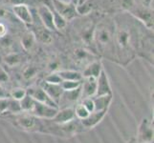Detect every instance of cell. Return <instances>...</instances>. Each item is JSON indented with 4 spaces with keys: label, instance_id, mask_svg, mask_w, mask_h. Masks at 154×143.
Here are the masks:
<instances>
[{
    "label": "cell",
    "instance_id": "obj_10",
    "mask_svg": "<svg viewBox=\"0 0 154 143\" xmlns=\"http://www.w3.org/2000/svg\"><path fill=\"white\" fill-rule=\"evenodd\" d=\"M12 10L14 16L17 17V19H19L26 26H32L34 24L33 14H32V12L27 4L14 5L12 7Z\"/></svg>",
    "mask_w": 154,
    "mask_h": 143
},
{
    "label": "cell",
    "instance_id": "obj_22",
    "mask_svg": "<svg viewBox=\"0 0 154 143\" xmlns=\"http://www.w3.org/2000/svg\"><path fill=\"white\" fill-rule=\"evenodd\" d=\"M62 67H63V61L61 59V57L56 55H51L48 58V60H47L46 65H45V69L48 73L60 72L63 70ZM48 73H47V75H48Z\"/></svg>",
    "mask_w": 154,
    "mask_h": 143
},
{
    "label": "cell",
    "instance_id": "obj_7",
    "mask_svg": "<svg viewBox=\"0 0 154 143\" xmlns=\"http://www.w3.org/2000/svg\"><path fill=\"white\" fill-rule=\"evenodd\" d=\"M134 139L140 143H153V122L150 119H142Z\"/></svg>",
    "mask_w": 154,
    "mask_h": 143
},
{
    "label": "cell",
    "instance_id": "obj_3",
    "mask_svg": "<svg viewBox=\"0 0 154 143\" xmlns=\"http://www.w3.org/2000/svg\"><path fill=\"white\" fill-rule=\"evenodd\" d=\"M2 118L9 121L15 128L21 131L43 134L44 118H36L35 115H32L30 114L23 112L4 115Z\"/></svg>",
    "mask_w": 154,
    "mask_h": 143
},
{
    "label": "cell",
    "instance_id": "obj_25",
    "mask_svg": "<svg viewBox=\"0 0 154 143\" xmlns=\"http://www.w3.org/2000/svg\"><path fill=\"white\" fill-rule=\"evenodd\" d=\"M26 94H27L26 89L22 87H14L13 89H10V98L17 100V101L22 100L26 97Z\"/></svg>",
    "mask_w": 154,
    "mask_h": 143
},
{
    "label": "cell",
    "instance_id": "obj_33",
    "mask_svg": "<svg viewBox=\"0 0 154 143\" xmlns=\"http://www.w3.org/2000/svg\"><path fill=\"white\" fill-rule=\"evenodd\" d=\"M79 0H71V3L74 5V6H77V5L79 4Z\"/></svg>",
    "mask_w": 154,
    "mask_h": 143
},
{
    "label": "cell",
    "instance_id": "obj_21",
    "mask_svg": "<svg viewBox=\"0 0 154 143\" xmlns=\"http://www.w3.org/2000/svg\"><path fill=\"white\" fill-rule=\"evenodd\" d=\"M103 63L100 59H97L91 62L88 66H86L82 72V77H95L98 78L100 72L103 71Z\"/></svg>",
    "mask_w": 154,
    "mask_h": 143
},
{
    "label": "cell",
    "instance_id": "obj_11",
    "mask_svg": "<svg viewBox=\"0 0 154 143\" xmlns=\"http://www.w3.org/2000/svg\"><path fill=\"white\" fill-rule=\"evenodd\" d=\"M20 45L25 52L34 55L38 50V41H36L32 31H27L20 36Z\"/></svg>",
    "mask_w": 154,
    "mask_h": 143
},
{
    "label": "cell",
    "instance_id": "obj_31",
    "mask_svg": "<svg viewBox=\"0 0 154 143\" xmlns=\"http://www.w3.org/2000/svg\"><path fill=\"white\" fill-rule=\"evenodd\" d=\"M4 3H8V4H12L14 5H18V4H26L25 1L26 0H1Z\"/></svg>",
    "mask_w": 154,
    "mask_h": 143
},
{
    "label": "cell",
    "instance_id": "obj_6",
    "mask_svg": "<svg viewBox=\"0 0 154 143\" xmlns=\"http://www.w3.org/2000/svg\"><path fill=\"white\" fill-rule=\"evenodd\" d=\"M41 73V68L35 63H30L21 67L20 72V81L26 84L28 87L34 85V82L38 78Z\"/></svg>",
    "mask_w": 154,
    "mask_h": 143
},
{
    "label": "cell",
    "instance_id": "obj_24",
    "mask_svg": "<svg viewBox=\"0 0 154 143\" xmlns=\"http://www.w3.org/2000/svg\"><path fill=\"white\" fill-rule=\"evenodd\" d=\"M92 10H93V3L91 0H87V1L76 6L77 14L83 15V16L84 15H88L92 12Z\"/></svg>",
    "mask_w": 154,
    "mask_h": 143
},
{
    "label": "cell",
    "instance_id": "obj_36",
    "mask_svg": "<svg viewBox=\"0 0 154 143\" xmlns=\"http://www.w3.org/2000/svg\"><path fill=\"white\" fill-rule=\"evenodd\" d=\"M85 1H87V0H79V4H78V5H79V4H82V3H83V2H85Z\"/></svg>",
    "mask_w": 154,
    "mask_h": 143
},
{
    "label": "cell",
    "instance_id": "obj_15",
    "mask_svg": "<svg viewBox=\"0 0 154 143\" xmlns=\"http://www.w3.org/2000/svg\"><path fill=\"white\" fill-rule=\"evenodd\" d=\"M106 113H107V110L98 111V112H92V113L89 114V115L86 118L79 120V122H81L84 132L94 128L95 126H97L105 116Z\"/></svg>",
    "mask_w": 154,
    "mask_h": 143
},
{
    "label": "cell",
    "instance_id": "obj_32",
    "mask_svg": "<svg viewBox=\"0 0 154 143\" xmlns=\"http://www.w3.org/2000/svg\"><path fill=\"white\" fill-rule=\"evenodd\" d=\"M152 2H153V0H144V1H143V6L147 7V8H151Z\"/></svg>",
    "mask_w": 154,
    "mask_h": 143
},
{
    "label": "cell",
    "instance_id": "obj_2",
    "mask_svg": "<svg viewBox=\"0 0 154 143\" xmlns=\"http://www.w3.org/2000/svg\"><path fill=\"white\" fill-rule=\"evenodd\" d=\"M115 23L112 19L106 18L95 26L93 44L96 54L100 57H104L116 62L114 49Z\"/></svg>",
    "mask_w": 154,
    "mask_h": 143
},
{
    "label": "cell",
    "instance_id": "obj_13",
    "mask_svg": "<svg viewBox=\"0 0 154 143\" xmlns=\"http://www.w3.org/2000/svg\"><path fill=\"white\" fill-rule=\"evenodd\" d=\"M36 13H38V16L40 20L41 24L43 25L46 29H48L51 31H56L54 20H53V15L48 7H46L45 5L41 4L36 8Z\"/></svg>",
    "mask_w": 154,
    "mask_h": 143
},
{
    "label": "cell",
    "instance_id": "obj_1",
    "mask_svg": "<svg viewBox=\"0 0 154 143\" xmlns=\"http://www.w3.org/2000/svg\"><path fill=\"white\" fill-rule=\"evenodd\" d=\"M114 49L116 63L123 67H127L135 59L141 34L134 29V26L120 21L118 18L114 20Z\"/></svg>",
    "mask_w": 154,
    "mask_h": 143
},
{
    "label": "cell",
    "instance_id": "obj_9",
    "mask_svg": "<svg viewBox=\"0 0 154 143\" xmlns=\"http://www.w3.org/2000/svg\"><path fill=\"white\" fill-rule=\"evenodd\" d=\"M52 3L57 12L66 21H70L77 16L76 7L72 3L62 2L60 0H52Z\"/></svg>",
    "mask_w": 154,
    "mask_h": 143
},
{
    "label": "cell",
    "instance_id": "obj_12",
    "mask_svg": "<svg viewBox=\"0 0 154 143\" xmlns=\"http://www.w3.org/2000/svg\"><path fill=\"white\" fill-rule=\"evenodd\" d=\"M97 92V78L83 77L81 84V100L95 97Z\"/></svg>",
    "mask_w": 154,
    "mask_h": 143
},
{
    "label": "cell",
    "instance_id": "obj_18",
    "mask_svg": "<svg viewBox=\"0 0 154 143\" xmlns=\"http://www.w3.org/2000/svg\"><path fill=\"white\" fill-rule=\"evenodd\" d=\"M109 94H112V91H111L108 77L106 76L105 71L103 69L99 77L97 78V92L95 97H103V95Z\"/></svg>",
    "mask_w": 154,
    "mask_h": 143
},
{
    "label": "cell",
    "instance_id": "obj_23",
    "mask_svg": "<svg viewBox=\"0 0 154 143\" xmlns=\"http://www.w3.org/2000/svg\"><path fill=\"white\" fill-rule=\"evenodd\" d=\"M57 75L60 76L62 81H82V75L79 71L72 70V69H64L60 72H57Z\"/></svg>",
    "mask_w": 154,
    "mask_h": 143
},
{
    "label": "cell",
    "instance_id": "obj_20",
    "mask_svg": "<svg viewBox=\"0 0 154 143\" xmlns=\"http://www.w3.org/2000/svg\"><path fill=\"white\" fill-rule=\"evenodd\" d=\"M51 119L56 123L63 124V123L70 122V121L74 119H77V118L75 115V112H74V108L69 107L64 109H58L56 115Z\"/></svg>",
    "mask_w": 154,
    "mask_h": 143
},
{
    "label": "cell",
    "instance_id": "obj_5",
    "mask_svg": "<svg viewBox=\"0 0 154 143\" xmlns=\"http://www.w3.org/2000/svg\"><path fill=\"white\" fill-rule=\"evenodd\" d=\"M139 22H142L147 30H153V10L145 6H136L129 13Z\"/></svg>",
    "mask_w": 154,
    "mask_h": 143
},
{
    "label": "cell",
    "instance_id": "obj_16",
    "mask_svg": "<svg viewBox=\"0 0 154 143\" xmlns=\"http://www.w3.org/2000/svg\"><path fill=\"white\" fill-rule=\"evenodd\" d=\"M4 65L9 69L22 67L25 61V55L18 52H10L3 56Z\"/></svg>",
    "mask_w": 154,
    "mask_h": 143
},
{
    "label": "cell",
    "instance_id": "obj_29",
    "mask_svg": "<svg viewBox=\"0 0 154 143\" xmlns=\"http://www.w3.org/2000/svg\"><path fill=\"white\" fill-rule=\"evenodd\" d=\"M13 16H14V15L13 14V13H11L6 7H4V6H2V5H0V18H1V19L12 20Z\"/></svg>",
    "mask_w": 154,
    "mask_h": 143
},
{
    "label": "cell",
    "instance_id": "obj_17",
    "mask_svg": "<svg viewBox=\"0 0 154 143\" xmlns=\"http://www.w3.org/2000/svg\"><path fill=\"white\" fill-rule=\"evenodd\" d=\"M38 85L44 90V92L49 95V97L57 105L61 94L63 93V90L61 89L60 84H51V83H47L43 80V81H41Z\"/></svg>",
    "mask_w": 154,
    "mask_h": 143
},
{
    "label": "cell",
    "instance_id": "obj_14",
    "mask_svg": "<svg viewBox=\"0 0 154 143\" xmlns=\"http://www.w3.org/2000/svg\"><path fill=\"white\" fill-rule=\"evenodd\" d=\"M34 26V30L32 33L34 34L35 37L38 42H40L43 45H51L54 41L52 31L46 29L43 25H32Z\"/></svg>",
    "mask_w": 154,
    "mask_h": 143
},
{
    "label": "cell",
    "instance_id": "obj_27",
    "mask_svg": "<svg viewBox=\"0 0 154 143\" xmlns=\"http://www.w3.org/2000/svg\"><path fill=\"white\" fill-rule=\"evenodd\" d=\"M11 81V76L9 73L4 67H0V85L7 88V84H9Z\"/></svg>",
    "mask_w": 154,
    "mask_h": 143
},
{
    "label": "cell",
    "instance_id": "obj_35",
    "mask_svg": "<svg viewBox=\"0 0 154 143\" xmlns=\"http://www.w3.org/2000/svg\"><path fill=\"white\" fill-rule=\"evenodd\" d=\"M62 2H66V3H71V0H60Z\"/></svg>",
    "mask_w": 154,
    "mask_h": 143
},
{
    "label": "cell",
    "instance_id": "obj_4",
    "mask_svg": "<svg viewBox=\"0 0 154 143\" xmlns=\"http://www.w3.org/2000/svg\"><path fill=\"white\" fill-rule=\"evenodd\" d=\"M100 57L92 51H90L84 47H79L73 50L69 60L71 62L72 67L74 68L72 70H76V68L78 70H83L91 62L100 59Z\"/></svg>",
    "mask_w": 154,
    "mask_h": 143
},
{
    "label": "cell",
    "instance_id": "obj_30",
    "mask_svg": "<svg viewBox=\"0 0 154 143\" xmlns=\"http://www.w3.org/2000/svg\"><path fill=\"white\" fill-rule=\"evenodd\" d=\"M8 34V28L4 23H0V39H3Z\"/></svg>",
    "mask_w": 154,
    "mask_h": 143
},
{
    "label": "cell",
    "instance_id": "obj_19",
    "mask_svg": "<svg viewBox=\"0 0 154 143\" xmlns=\"http://www.w3.org/2000/svg\"><path fill=\"white\" fill-rule=\"evenodd\" d=\"M41 2L43 5H45L46 7H48L49 10H51L52 15H53V20H54V25H55V28L56 31H62L66 28L67 26V21L61 17L60 13H58L56 9L53 6V3H52V0H41Z\"/></svg>",
    "mask_w": 154,
    "mask_h": 143
},
{
    "label": "cell",
    "instance_id": "obj_28",
    "mask_svg": "<svg viewBox=\"0 0 154 143\" xmlns=\"http://www.w3.org/2000/svg\"><path fill=\"white\" fill-rule=\"evenodd\" d=\"M135 6H136L135 0H121V7L125 12L130 13Z\"/></svg>",
    "mask_w": 154,
    "mask_h": 143
},
{
    "label": "cell",
    "instance_id": "obj_26",
    "mask_svg": "<svg viewBox=\"0 0 154 143\" xmlns=\"http://www.w3.org/2000/svg\"><path fill=\"white\" fill-rule=\"evenodd\" d=\"M82 81H61L60 87L63 91H72L81 86Z\"/></svg>",
    "mask_w": 154,
    "mask_h": 143
},
{
    "label": "cell",
    "instance_id": "obj_34",
    "mask_svg": "<svg viewBox=\"0 0 154 143\" xmlns=\"http://www.w3.org/2000/svg\"><path fill=\"white\" fill-rule=\"evenodd\" d=\"M126 143H140V142H138V141L134 139V137H133V139H131L128 142H126Z\"/></svg>",
    "mask_w": 154,
    "mask_h": 143
},
{
    "label": "cell",
    "instance_id": "obj_8",
    "mask_svg": "<svg viewBox=\"0 0 154 143\" xmlns=\"http://www.w3.org/2000/svg\"><path fill=\"white\" fill-rule=\"evenodd\" d=\"M26 92H27V94L29 95V97H31L33 99H35V101L58 109L57 105L49 97V95L44 92V90L42 89L39 85H36V84L31 85L28 87L27 90H26Z\"/></svg>",
    "mask_w": 154,
    "mask_h": 143
}]
</instances>
